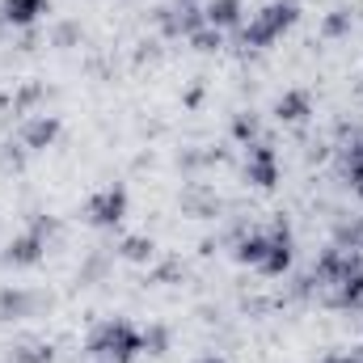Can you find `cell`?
<instances>
[{"instance_id": "603a6c76", "label": "cell", "mask_w": 363, "mask_h": 363, "mask_svg": "<svg viewBox=\"0 0 363 363\" xmlns=\"http://www.w3.org/2000/svg\"><path fill=\"white\" fill-rule=\"evenodd\" d=\"M43 97H47V85H43V81H30V85H21V89L13 93V110H17V114H34Z\"/></svg>"}, {"instance_id": "30bf717a", "label": "cell", "mask_w": 363, "mask_h": 363, "mask_svg": "<svg viewBox=\"0 0 363 363\" xmlns=\"http://www.w3.org/2000/svg\"><path fill=\"white\" fill-rule=\"evenodd\" d=\"M178 207L186 216H194V220H216L220 216V194H216V186H207V182H186L178 194Z\"/></svg>"}, {"instance_id": "7402d4cb", "label": "cell", "mask_w": 363, "mask_h": 363, "mask_svg": "<svg viewBox=\"0 0 363 363\" xmlns=\"http://www.w3.org/2000/svg\"><path fill=\"white\" fill-rule=\"evenodd\" d=\"M169 347H174V334H169V325H165V321H152V325L144 330V355L161 359V355H169Z\"/></svg>"}, {"instance_id": "3957f363", "label": "cell", "mask_w": 363, "mask_h": 363, "mask_svg": "<svg viewBox=\"0 0 363 363\" xmlns=\"http://www.w3.org/2000/svg\"><path fill=\"white\" fill-rule=\"evenodd\" d=\"M127 207H131V194H127V186H118V182H110V186H101V190H93L89 203H85V216H89L93 228H118L123 220H127Z\"/></svg>"}, {"instance_id": "ffe728a7", "label": "cell", "mask_w": 363, "mask_h": 363, "mask_svg": "<svg viewBox=\"0 0 363 363\" xmlns=\"http://www.w3.org/2000/svg\"><path fill=\"white\" fill-rule=\"evenodd\" d=\"M267 131H262V118L254 114V110H237L233 114V140L237 144H254V140H262Z\"/></svg>"}, {"instance_id": "8fae6325", "label": "cell", "mask_w": 363, "mask_h": 363, "mask_svg": "<svg viewBox=\"0 0 363 363\" xmlns=\"http://www.w3.org/2000/svg\"><path fill=\"white\" fill-rule=\"evenodd\" d=\"M338 165L347 186L363 182V127H342V144H338Z\"/></svg>"}, {"instance_id": "2e32d148", "label": "cell", "mask_w": 363, "mask_h": 363, "mask_svg": "<svg viewBox=\"0 0 363 363\" xmlns=\"http://www.w3.org/2000/svg\"><path fill=\"white\" fill-rule=\"evenodd\" d=\"M267 250H271V237H267V228H254V233H245L241 241H233V258L241 262V267H262V258H267Z\"/></svg>"}, {"instance_id": "9a60e30c", "label": "cell", "mask_w": 363, "mask_h": 363, "mask_svg": "<svg viewBox=\"0 0 363 363\" xmlns=\"http://www.w3.org/2000/svg\"><path fill=\"white\" fill-rule=\"evenodd\" d=\"M4 363H55V347L47 338H17L4 347Z\"/></svg>"}, {"instance_id": "7c38bea8", "label": "cell", "mask_w": 363, "mask_h": 363, "mask_svg": "<svg viewBox=\"0 0 363 363\" xmlns=\"http://www.w3.org/2000/svg\"><path fill=\"white\" fill-rule=\"evenodd\" d=\"M274 118L283 127H300L313 118V93L308 89H283L274 97Z\"/></svg>"}, {"instance_id": "6da1fadb", "label": "cell", "mask_w": 363, "mask_h": 363, "mask_svg": "<svg viewBox=\"0 0 363 363\" xmlns=\"http://www.w3.org/2000/svg\"><path fill=\"white\" fill-rule=\"evenodd\" d=\"M85 351L97 363H135L144 355V330L131 325L127 317H106L89 330Z\"/></svg>"}, {"instance_id": "d6986e66", "label": "cell", "mask_w": 363, "mask_h": 363, "mask_svg": "<svg viewBox=\"0 0 363 363\" xmlns=\"http://www.w3.org/2000/svg\"><path fill=\"white\" fill-rule=\"evenodd\" d=\"M351 30H355V13H351L347 4L330 9V13H325V21H321V38H347Z\"/></svg>"}, {"instance_id": "e0dca14e", "label": "cell", "mask_w": 363, "mask_h": 363, "mask_svg": "<svg viewBox=\"0 0 363 363\" xmlns=\"http://www.w3.org/2000/svg\"><path fill=\"white\" fill-rule=\"evenodd\" d=\"M114 254L127 258V262H140V267H144V262H152L157 245H152V237H144V233H127V237H118Z\"/></svg>"}, {"instance_id": "83f0119b", "label": "cell", "mask_w": 363, "mask_h": 363, "mask_svg": "<svg viewBox=\"0 0 363 363\" xmlns=\"http://www.w3.org/2000/svg\"><path fill=\"white\" fill-rule=\"evenodd\" d=\"M190 363H228V359H224L220 351H203V355H194Z\"/></svg>"}, {"instance_id": "f546056e", "label": "cell", "mask_w": 363, "mask_h": 363, "mask_svg": "<svg viewBox=\"0 0 363 363\" xmlns=\"http://www.w3.org/2000/svg\"><path fill=\"white\" fill-rule=\"evenodd\" d=\"M178 4H207V0H178Z\"/></svg>"}, {"instance_id": "cb8c5ba5", "label": "cell", "mask_w": 363, "mask_h": 363, "mask_svg": "<svg viewBox=\"0 0 363 363\" xmlns=\"http://www.w3.org/2000/svg\"><path fill=\"white\" fill-rule=\"evenodd\" d=\"M110 258H114L110 250H93L89 258H85V267L77 271V283H81V287H89V283H97V279L106 274V267H110Z\"/></svg>"}, {"instance_id": "ac0fdd59", "label": "cell", "mask_w": 363, "mask_h": 363, "mask_svg": "<svg viewBox=\"0 0 363 363\" xmlns=\"http://www.w3.org/2000/svg\"><path fill=\"white\" fill-rule=\"evenodd\" d=\"M224 161H228L224 148H182L178 152V169H186V174H199V169H207V165H224Z\"/></svg>"}, {"instance_id": "4fadbf2b", "label": "cell", "mask_w": 363, "mask_h": 363, "mask_svg": "<svg viewBox=\"0 0 363 363\" xmlns=\"http://www.w3.org/2000/svg\"><path fill=\"white\" fill-rule=\"evenodd\" d=\"M245 0H207L203 4V21L211 26V30H220V34H228V30H241L245 26Z\"/></svg>"}, {"instance_id": "44dd1931", "label": "cell", "mask_w": 363, "mask_h": 363, "mask_svg": "<svg viewBox=\"0 0 363 363\" xmlns=\"http://www.w3.org/2000/svg\"><path fill=\"white\" fill-rule=\"evenodd\" d=\"M30 157H34V152H30L21 140H0V174H21Z\"/></svg>"}, {"instance_id": "277c9868", "label": "cell", "mask_w": 363, "mask_h": 363, "mask_svg": "<svg viewBox=\"0 0 363 363\" xmlns=\"http://www.w3.org/2000/svg\"><path fill=\"white\" fill-rule=\"evenodd\" d=\"M245 182L250 186H258V190H271L279 186V174H283V161H279V152L271 148V135H262V140H254V144H245Z\"/></svg>"}, {"instance_id": "9c48e42d", "label": "cell", "mask_w": 363, "mask_h": 363, "mask_svg": "<svg viewBox=\"0 0 363 363\" xmlns=\"http://www.w3.org/2000/svg\"><path fill=\"white\" fill-rule=\"evenodd\" d=\"M317 296H321V304L334 308V313L363 308V267L359 271H351V274H342V279H334V283H325Z\"/></svg>"}, {"instance_id": "d4e9b609", "label": "cell", "mask_w": 363, "mask_h": 363, "mask_svg": "<svg viewBox=\"0 0 363 363\" xmlns=\"http://www.w3.org/2000/svg\"><path fill=\"white\" fill-rule=\"evenodd\" d=\"M81 38H85L81 21H60V26L51 30V47H81Z\"/></svg>"}, {"instance_id": "5bb4252c", "label": "cell", "mask_w": 363, "mask_h": 363, "mask_svg": "<svg viewBox=\"0 0 363 363\" xmlns=\"http://www.w3.org/2000/svg\"><path fill=\"white\" fill-rule=\"evenodd\" d=\"M47 9H51V0H0V21L9 30H30L43 21Z\"/></svg>"}, {"instance_id": "484cf974", "label": "cell", "mask_w": 363, "mask_h": 363, "mask_svg": "<svg viewBox=\"0 0 363 363\" xmlns=\"http://www.w3.org/2000/svg\"><path fill=\"white\" fill-rule=\"evenodd\" d=\"M190 47H194V51H220V47H224V34L211 30V26H203V30L190 34Z\"/></svg>"}, {"instance_id": "52a82bcc", "label": "cell", "mask_w": 363, "mask_h": 363, "mask_svg": "<svg viewBox=\"0 0 363 363\" xmlns=\"http://www.w3.org/2000/svg\"><path fill=\"white\" fill-rule=\"evenodd\" d=\"M43 308H51V296L26 287V283H4L0 287V321H26L38 317Z\"/></svg>"}, {"instance_id": "5b68a950", "label": "cell", "mask_w": 363, "mask_h": 363, "mask_svg": "<svg viewBox=\"0 0 363 363\" xmlns=\"http://www.w3.org/2000/svg\"><path fill=\"white\" fill-rule=\"evenodd\" d=\"M60 135H64V118L51 114V110L21 114V123H17V140H21L30 152H47V148H55Z\"/></svg>"}, {"instance_id": "8992f818", "label": "cell", "mask_w": 363, "mask_h": 363, "mask_svg": "<svg viewBox=\"0 0 363 363\" xmlns=\"http://www.w3.org/2000/svg\"><path fill=\"white\" fill-rule=\"evenodd\" d=\"M267 237H271V250H267V258H262L258 274H267V279H283V274L291 271V262H296V241H291V224H287L283 216H274L271 228H267Z\"/></svg>"}, {"instance_id": "4316f807", "label": "cell", "mask_w": 363, "mask_h": 363, "mask_svg": "<svg viewBox=\"0 0 363 363\" xmlns=\"http://www.w3.org/2000/svg\"><path fill=\"white\" fill-rule=\"evenodd\" d=\"M199 101H203V85L186 89V97H182V106H186V110H199Z\"/></svg>"}, {"instance_id": "7a4b0ae2", "label": "cell", "mask_w": 363, "mask_h": 363, "mask_svg": "<svg viewBox=\"0 0 363 363\" xmlns=\"http://www.w3.org/2000/svg\"><path fill=\"white\" fill-rule=\"evenodd\" d=\"M296 21H300V4H296V0H271V4H262L258 13H250L245 26L237 30V34H241V47L267 51V47H274V43L296 26Z\"/></svg>"}, {"instance_id": "f1b7e54d", "label": "cell", "mask_w": 363, "mask_h": 363, "mask_svg": "<svg viewBox=\"0 0 363 363\" xmlns=\"http://www.w3.org/2000/svg\"><path fill=\"white\" fill-rule=\"evenodd\" d=\"M321 363H359V355H325Z\"/></svg>"}, {"instance_id": "ba28073f", "label": "cell", "mask_w": 363, "mask_h": 363, "mask_svg": "<svg viewBox=\"0 0 363 363\" xmlns=\"http://www.w3.org/2000/svg\"><path fill=\"white\" fill-rule=\"evenodd\" d=\"M47 250H51V241L38 237L34 228H26V233H17V237L0 250V262L13 267V271H30V267H38V262L47 258Z\"/></svg>"}]
</instances>
